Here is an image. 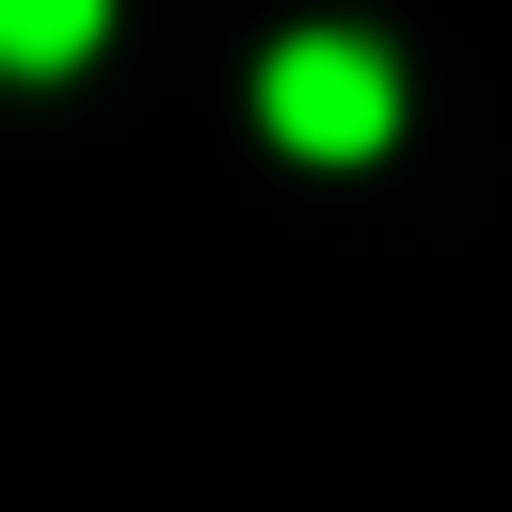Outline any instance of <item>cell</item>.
Returning <instances> with one entry per match:
<instances>
[{"instance_id": "1", "label": "cell", "mask_w": 512, "mask_h": 512, "mask_svg": "<svg viewBox=\"0 0 512 512\" xmlns=\"http://www.w3.org/2000/svg\"><path fill=\"white\" fill-rule=\"evenodd\" d=\"M256 128H272L288 160H384V144H400V64H384L368 32H288V48L256 64Z\"/></svg>"}, {"instance_id": "2", "label": "cell", "mask_w": 512, "mask_h": 512, "mask_svg": "<svg viewBox=\"0 0 512 512\" xmlns=\"http://www.w3.org/2000/svg\"><path fill=\"white\" fill-rule=\"evenodd\" d=\"M112 32V0H0V80H64Z\"/></svg>"}]
</instances>
